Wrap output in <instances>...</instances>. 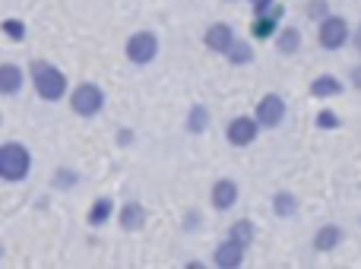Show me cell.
<instances>
[{"label":"cell","instance_id":"23","mask_svg":"<svg viewBox=\"0 0 361 269\" xmlns=\"http://www.w3.org/2000/svg\"><path fill=\"white\" fill-rule=\"evenodd\" d=\"M0 32H4L10 42H25V23L23 19H16V16L4 19V23H0Z\"/></svg>","mask_w":361,"mask_h":269},{"label":"cell","instance_id":"5","mask_svg":"<svg viewBox=\"0 0 361 269\" xmlns=\"http://www.w3.org/2000/svg\"><path fill=\"white\" fill-rule=\"evenodd\" d=\"M349 35H352L349 19L333 13V10L317 23V42L324 51H343L345 44H349Z\"/></svg>","mask_w":361,"mask_h":269},{"label":"cell","instance_id":"25","mask_svg":"<svg viewBox=\"0 0 361 269\" xmlns=\"http://www.w3.org/2000/svg\"><path fill=\"white\" fill-rule=\"evenodd\" d=\"M326 13H330V0H307L305 4V16L314 19V23H320Z\"/></svg>","mask_w":361,"mask_h":269},{"label":"cell","instance_id":"11","mask_svg":"<svg viewBox=\"0 0 361 269\" xmlns=\"http://www.w3.org/2000/svg\"><path fill=\"white\" fill-rule=\"evenodd\" d=\"M118 225L124 228V232H143L146 225V206L140 200H127L124 206L118 209Z\"/></svg>","mask_w":361,"mask_h":269},{"label":"cell","instance_id":"4","mask_svg":"<svg viewBox=\"0 0 361 269\" xmlns=\"http://www.w3.org/2000/svg\"><path fill=\"white\" fill-rule=\"evenodd\" d=\"M159 51H162V42H159V35L152 29L133 32V35L124 42V54L133 67H149V63L159 57Z\"/></svg>","mask_w":361,"mask_h":269},{"label":"cell","instance_id":"21","mask_svg":"<svg viewBox=\"0 0 361 269\" xmlns=\"http://www.w3.org/2000/svg\"><path fill=\"white\" fill-rule=\"evenodd\" d=\"M228 238L238 241V244H244V247H250L257 241L254 222H250V219H235V222H231V228H228Z\"/></svg>","mask_w":361,"mask_h":269},{"label":"cell","instance_id":"26","mask_svg":"<svg viewBox=\"0 0 361 269\" xmlns=\"http://www.w3.org/2000/svg\"><path fill=\"white\" fill-rule=\"evenodd\" d=\"M273 4H276V0H254V4H250V10H254V16H263V13H267Z\"/></svg>","mask_w":361,"mask_h":269},{"label":"cell","instance_id":"17","mask_svg":"<svg viewBox=\"0 0 361 269\" xmlns=\"http://www.w3.org/2000/svg\"><path fill=\"white\" fill-rule=\"evenodd\" d=\"M273 42H276V51H279V54H298L301 51V29H295V25H279Z\"/></svg>","mask_w":361,"mask_h":269},{"label":"cell","instance_id":"28","mask_svg":"<svg viewBox=\"0 0 361 269\" xmlns=\"http://www.w3.org/2000/svg\"><path fill=\"white\" fill-rule=\"evenodd\" d=\"M197 219H200V213H187V222H184V228H197V225H200Z\"/></svg>","mask_w":361,"mask_h":269},{"label":"cell","instance_id":"7","mask_svg":"<svg viewBox=\"0 0 361 269\" xmlns=\"http://www.w3.org/2000/svg\"><path fill=\"white\" fill-rule=\"evenodd\" d=\"M257 137H260V124L254 120V114H235V118L225 124V139H228V146H235V149H244V146L257 143Z\"/></svg>","mask_w":361,"mask_h":269},{"label":"cell","instance_id":"8","mask_svg":"<svg viewBox=\"0 0 361 269\" xmlns=\"http://www.w3.org/2000/svg\"><path fill=\"white\" fill-rule=\"evenodd\" d=\"M238 200H241V187H238L235 177H219V181L209 187V203H212L216 213H228V209H235Z\"/></svg>","mask_w":361,"mask_h":269},{"label":"cell","instance_id":"2","mask_svg":"<svg viewBox=\"0 0 361 269\" xmlns=\"http://www.w3.org/2000/svg\"><path fill=\"white\" fill-rule=\"evenodd\" d=\"M32 175V152L16 139L0 143V181L19 184Z\"/></svg>","mask_w":361,"mask_h":269},{"label":"cell","instance_id":"30","mask_svg":"<svg viewBox=\"0 0 361 269\" xmlns=\"http://www.w3.org/2000/svg\"><path fill=\"white\" fill-rule=\"evenodd\" d=\"M349 42H355V48L361 51V32H355V35H349Z\"/></svg>","mask_w":361,"mask_h":269},{"label":"cell","instance_id":"18","mask_svg":"<svg viewBox=\"0 0 361 269\" xmlns=\"http://www.w3.org/2000/svg\"><path fill=\"white\" fill-rule=\"evenodd\" d=\"M209 124H212L209 108H206V105H190V111H187V120H184L187 133H190V137H200V133L209 130Z\"/></svg>","mask_w":361,"mask_h":269},{"label":"cell","instance_id":"33","mask_svg":"<svg viewBox=\"0 0 361 269\" xmlns=\"http://www.w3.org/2000/svg\"><path fill=\"white\" fill-rule=\"evenodd\" d=\"M358 32H361V25H358Z\"/></svg>","mask_w":361,"mask_h":269},{"label":"cell","instance_id":"15","mask_svg":"<svg viewBox=\"0 0 361 269\" xmlns=\"http://www.w3.org/2000/svg\"><path fill=\"white\" fill-rule=\"evenodd\" d=\"M311 95L314 99H336V95H343L345 92V86H343V80L339 76H333V73H320V76H314L311 80Z\"/></svg>","mask_w":361,"mask_h":269},{"label":"cell","instance_id":"27","mask_svg":"<svg viewBox=\"0 0 361 269\" xmlns=\"http://www.w3.org/2000/svg\"><path fill=\"white\" fill-rule=\"evenodd\" d=\"M349 82H352V89H355V92H361V63H355V67L349 70Z\"/></svg>","mask_w":361,"mask_h":269},{"label":"cell","instance_id":"20","mask_svg":"<svg viewBox=\"0 0 361 269\" xmlns=\"http://www.w3.org/2000/svg\"><path fill=\"white\" fill-rule=\"evenodd\" d=\"M279 25L282 23H276V19H269V16H254V23H250V38H254V42H273Z\"/></svg>","mask_w":361,"mask_h":269},{"label":"cell","instance_id":"24","mask_svg":"<svg viewBox=\"0 0 361 269\" xmlns=\"http://www.w3.org/2000/svg\"><path fill=\"white\" fill-rule=\"evenodd\" d=\"M314 124H317L320 130H336V127H343V118H339L336 111H330V108H324V111H317Z\"/></svg>","mask_w":361,"mask_h":269},{"label":"cell","instance_id":"16","mask_svg":"<svg viewBox=\"0 0 361 269\" xmlns=\"http://www.w3.org/2000/svg\"><path fill=\"white\" fill-rule=\"evenodd\" d=\"M111 219H114V200L111 196H95L92 206H89V213H86L89 228H105Z\"/></svg>","mask_w":361,"mask_h":269},{"label":"cell","instance_id":"3","mask_svg":"<svg viewBox=\"0 0 361 269\" xmlns=\"http://www.w3.org/2000/svg\"><path fill=\"white\" fill-rule=\"evenodd\" d=\"M67 101L76 118L92 120V118H99L102 108H105V89H102L99 82H76L67 92Z\"/></svg>","mask_w":361,"mask_h":269},{"label":"cell","instance_id":"29","mask_svg":"<svg viewBox=\"0 0 361 269\" xmlns=\"http://www.w3.org/2000/svg\"><path fill=\"white\" fill-rule=\"evenodd\" d=\"M130 139H133L130 130H121V146H130Z\"/></svg>","mask_w":361,"mask_h":269},{"label":"cell","instance_id":"13","mask_svg":"<svg viewBox=\"0 0 361 269\" xmlns=\"http://www.w3.org/2000/svg\"><path fill=\"white\" fill-rule=\"evenodd\" d=\"M225 61L231 63V67H250V63L257 61V51H254V42H247V38H238L235 35V42L225 48Z\"/></svg>","mask_w":361,"mask_h":269},{"label":"cell","instance_id":"6","mask_svg":"<svg viewBox=\"0 0 361 269\" xmlns=\"http://www.w3.org/2000/svg\"><path fill=\"white\" fill-rule=\"evenodd\" d=\"M286 114H288V105L279 92H267L254 108V120L260 124V130H276L286 120Z\"/></svg>","mask_w":361,"mask_h":269},{"label":"cell","instance_id":"10","mask_svg":"<svg viewBox=\"0 0 361 269\" xmlns=\"http://www.w3.org/2000/svg\"><path fill=\"white\" fill-rule=\"evenodd\" d=\"M235 42V29H231L228 23H209L203 32V44L206 51H212V54H225V48Z\"/></svg>","mask_w":361,"mask_h":269},{"label":"cell","instance_id":"19","mask_svg":"<svg viewBox=\"0 0 361 269\" xmlns=\"http://www.w3.org/2000/svg\"><path fill=\"white\" fill-rule=\"evenodd\" d=\"M273 213H276V219H292V215L298 213V196H295L292 190H276L273 194Z\"/></svg>","mask_w":361,"mask_h":269},{"label":"cell","instance_id":"1","mask_svg":"<svg viewBox=\"0 0 361 269\" xmlns=\"http://www.w3.org/2000/svg\"><path fill=\"white\" fill-rule=\"evenodd\" d=\"M29 80L32 89L38 92L42 101H63L70 92V80L61 67H54L51 61H32L29 63Z\"/></svg>","mask_w":361,"mask_h":269},{"label":"cell","instance_id":"32","mask_svg":"<svg viewBox=\"0 0 361 269\" xmlns=\"http://www.w3.org/2000/svg\"><path fill=\"white\" fill-rule=\"evenodd\" d=\"M247 4H254V0H247Z\"/></svg>","mask_w":361,"mask_h":269},{"label":"cell","instance_id":"14","mask_svg":"<svg viewBox=\"0 0 361 269\" xmlns=\"http://www.w3.org/2000/svg\"><path fill=\"white\" fill-rule=\"evenodd\" d=\"M25 86V73L19 63H0V95H19Z\"/></svg>","mask_w":361,"mask_h":269},{"label":"cell","instance_id":"9","mask_svg":"<svg viewBox=\"0 0 361 269\" xmlns=\"http://www.w3.org/2000/svg\"><path fill=\"white\" fill-rule=\"evenodd\" d=\"M244 260H247V247L231 238L219 241L216 251H212V266H219V269H238Z\"/></svg>","mask_w":361,"mask_h":269},{"label":"cell","instance_id":"12","mask_svg":"<svg viewBox=\"0 0 361 269\" xmlns=\"http://www.w3.org/2000/svg\"><path fill=\"white\" fill-rule=\"evenodd\" d=\"M343 238H345V232L339 225H333V222H326V225H320L317 232H314V238H311V247L317 254H330V251H336L339 244H343Z\"/></svg>","mask_w":361,"mask_h":269},{"label":"cell","instance_id":"22","mask_svg":"<svg viewBox=\"0 0 361 269\" xmlns=\"http://www.w3.org/2000/svg\"><path fill=\"white\" fill-rule=\"evenodd\" d=\"M76 184H80V175L73 168H57L54 177H51V187L54 190H73Z\"/></svg>","mask_w":361,"mask_h":269},{"label":"cell","instance_id":"31","mask_svg":"<svg viewBox=\"0 0 361 269\" xmlns=\"http://www.w3.org/2000/svg\"><path fill=\"white\" fill-rule=\"evenodd\" d=\"M225 4H235V0H225Z\"/></svg>","mask_w":361,"mask_h":269}]
</instances>
